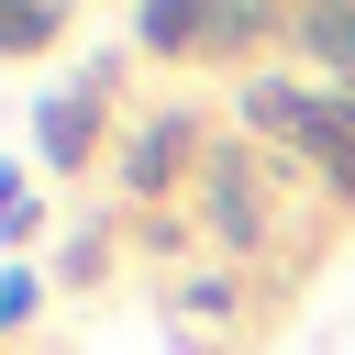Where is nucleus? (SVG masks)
<instances>
[{"instance_id":"nucleus-1","label":"nucleus","mask_w":355,"mask_h":355,"mask_svg":"<svg viewBox=\"0 0 355 355\" xmlns=\"http://www.w3.org/2000/svg\"><path fill=\"white\" fill-rule=\"evenodd\" d=\"M89 133H100V89L44 100V166H89Z\"/></svg>"},{"instance_id":"nucleus-7","label":"nucleus","mask_w":355,"mask_h":355,"mask_svg":"<svg viewBox=\"0 0 355 355\" xmlns=\"http://www.w3.org/2000/svg\"><path fill=\"white\" fill-rule=\"evenodd\" d=\"M0 44H55V11H0Z\"/></svg>"},{"instance_id":"nucleus-2","label":"nucleus","mask_w":355,"mask_h":355,"mask_svg":"<svg viewBox=\"0 0 355 355\" xmlns=\"http://www.w3.org/2000/svg\"><path fill=\"white\" fill-rule=\"evenodd\" d=\"M244 122H255V133H288V144H311V122H322V100H300V89H277V78H255V89H244Z\"/></svg>"},{"instance_id":"nucleus-5","label":"nucleus","mask_w":355,"mask_h":355,"mask_svg":"<svg viewBox=\"0 0 355 355\" xmlns=\"http://www.w3.org/2000/svg\"><path fill=\"white\" fill-rule=\"evenodd\" d=\"M144 44H155V55H178V44H211V11H189V0H155V11H144Z\"/></svg>"},{"instance_id":"nucleus-4","label":"nucleus","mask_w":355,"mask_h":355,"mask_svg":"<svg viewBox=\"0 0 355 355\" xmlns=\"http://www.w3.org/2000/svg\"><path fill=\"white\" fill-rule=\"evenodd\" d=\"M178 155H189V133H178V122H155V133H133L122 178H133V189H166V166H178Z\"/></svg>"},{"instance_id":"nucleus-6","label":"nucleus","mask_w":355,"mask_h":355,"mask_svg":"<svg viewBox=\"0 0 355 355\" xmlns=\"http://www.w3.org/2000/svg\"><path fill=\"white\" fill-rule=\"evenodd\" d=\"M300 33H311L322 55H344V67H355V11H300Z\"/></svg>"},{"instance_id":"nucleus-3","label":"nucleus","mask_w":355,"mask_h":355,"mask_svg":"<svg viewBox=\"0 0 355 355\" xmlns=\"http://www.w3.org/2000/svg\"><path fill=\"white\" fill-rule=\"evenodd\" d=\"M211 222H222V244H266L255 189H244V155H222V166H211Z\"/></svg>"}]
</instances>
